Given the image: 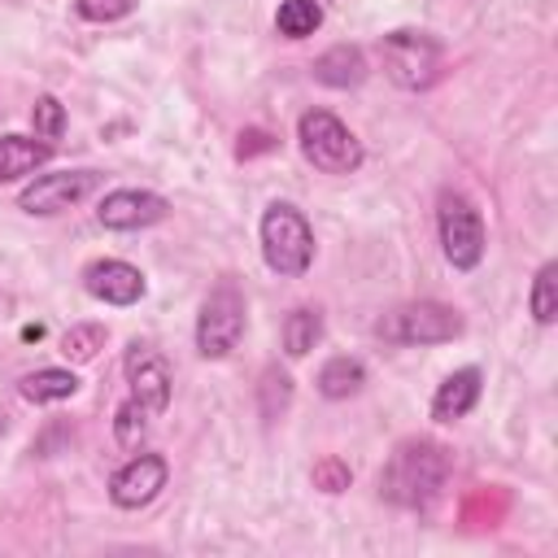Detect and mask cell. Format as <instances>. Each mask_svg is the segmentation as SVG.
I'll return each mask as SVG.
<instances>
[{
    "label": "cell",
    "mask_w": 558,
    "mask_h": 558,
    "mask_svg": "<svg viewBox=\"0 0 558 558\" xmlns=\"http://www.w3.org/2000/svg\"><path fill=\"white\" fill-rule=\"evenodd\" d=\"M449 449L440 440H427V436H410L392 449V458L384 462L379 471V497L401 506V510H427L445 480H449Z\"/></svg>",
    "instance_id": "6da1fadb"
},
{
    "label": "cell",
    "mask_w": 558,
    "mask_h": 558,
    "mask_svg": "<svg viewBox=\"0 0 558 558\" xmlns=\"http://www.w3.org/2000/svg\"><path fill=\"white\" fill-rule=\"evenodd\" d=\"M257 244L266 270L279 279H301L314 266V227L292 201H270L257 222Z\"/></svg>",
    "instance_id": "7a4b0ae2"
},
{
    "label": "cell",
    "mask_w": 558,
    "mask_h": 558,
    "mask_svg": "<svg viewBox=\"0 0 558 558\" xmlns=\"http://www.w3.org/2000/svg\"><path fill=\"white\" fill-rule=\"evenodd\" d=\"M296 148L318 174H353L366 161L362 140L331 109H305L296 118Z\"/></svg>",
    "instance_id": "3957f363"
},
{
    "label": "cell",
    "mask_w": 558,
    "mask_h": 558,
    "mask_svg": "<svg viewBox=\"0 0 558 558\" xmlns=\"http://www.w3.org/2000/svg\"><path fill=\"white\" fill-rule=\"evenodd\" d=\"M244 327H248V301L240 292L235 279H218L205 301H201V314H196V353L205 362H222L235 353V344L244 340Z\"/></svg>",
    "instance_id": "277c9868"
},
{
    "label": "cell",
    "mask_w": 558,
    "mask_h": 558,
    "mask_svg": "<svg viewBox=\"0 0 558 558\" xmlns=\"http://www.w3.org/2000/svg\"><path fill=\"white\" fill-rule=\"evenodd\" d=\"M436 235H440V253L453 270H475L484 262L488 248V231H484V214L475 209L471 196L445 187L436 196Z\"/></svg>",
    "instance_id": "5b68a950"
},
{
    "label": "cell",
    "mask_w": 558,
    "mask_h": 558,
    "mask_svg": "<svg viewBox=\"0 0 558 558\" xmlns=\"http://www.w3.org/2000/svg\"><path fill=\"white\" fill-rule=\"evenodd\" d=\"M462 314L445 301H405L397 310H388L379 323H375V336L388 340V344H401V349H423V344H449L462 336Z\"/></svg>",
    "instance_id": "8992f818"
},
{
    "label": "cell",
    "mask_w": 558,
    "mask_h": 558,
    "mask_svg": "<svg viewBox=\"0 0 558 558\" xmlns=\"http://www.w3.org/2000/svg\"><path fill=\"white\" fill-rule=\"evenodd\" d=\"M379 61H384V74L405 87V92H427L436 78H440V65H445V48L436 35L427 31H388L379 39Z\"/></svg>",
    "instance_id": "52a82bcc"
},
{
    "label": "cell",
    "mask_w": 558,
    "mask_h": 558,
    "mask_svg": "<svg viewBox=\"0 0 558 558\" xmlns=\"http://www.w3.org/2000/svg\"><path fill=\"white\" fill-rule=\"evenodd\" d=\"M100 187L96 170H52V174H31V183L17 192V209L31 218H57L87 201Z\"/></svg>",
    "instance_id": "ba28073f"
},
{
    "label": "cell",
    "mask_w": 558,
    "mask_h": 558,
    "mask_svg": "<svg viewBox=\"0 0 558 558\" xmlns=\"http://www.w3.org/2000/svg\"><path fill=\"white\" fill-rule=\"evenodd\" d=\"M170 214V201L161 192H148V187H113L100 196L96 205V222L105 231H148L157 222H166Z\"/></svg>",
    "instance_id": "9c48e42d"
},
{
    "label": "cell",
    "mask_w": 558,
    "mask_h": 558,
    "mask_svg": "<svg viewBox=\"0 0 558 558\" xmlns=\"http://www.w3.org/2000/svg\"><path fill=\"white\" fill-rule=\"evenodd\" d=\"M170 480V462L161 453H131L113 475H109V501L118 510H144L157 501V493Z\"/></svg>",
    "instance_id": "30bf717a"
},
{
    "label": "cell",
    "mask_w": 558,
    "mask_h": 558,
    "mask_svg": "<svg viewBox=\"0 0 558 558\" xmlns=\"http://www.w3.org/2000/svg\"><path fill=\"white\" fill-rule=\"evenodd\" d=\"M126 384H131V397L153 410V418L166 414L170 392H174V375H170V362L153 344L131 340V349H126Z\"/></svg>",
    "instance_id": "8fae6325"
},
{
    "label": "cell",
    "mask_w": 558,
    "mask_h": 558,
    "mask_svg": "<svg viewBox=\"0 0 558 558\" xmlns=\"http://www.w3.org/2000/svg\"><path fill=\"white\" fill-rule=\"evenodd\" d=\"M83 292L100 305H113V310H126L135 301H144L148 283H144V270L122 262V257H100L83 270Z\"/></svg>",
    "instance_id": "7c38bea8"
},
{
    "label": "cell",
    "mask_w": 558,
    "mask_h": 558,
    "mask_svg": "<svg viewBox=\"0 0 558 558\" xmlns=\"http://www.w3.org/2000/svg\"><path fill=\"white\" fill-rule=\"evenodd\" d=\"M480 392H484V375L480 366H462L453 375H445L432 392V418L436 423H458L466 418L475 405H480Z\"/></svg>",
    "instance_id": "4fadbf2b"
},
{
    "label": "cell",
    "mask_w": 558,
    "mask_h": 558,
    "mask_svg": "<svg viewBox=\"0 0 558 558\" xmlns=\"http://www.w3.org/2000/svg\"><path fill=\"white\" fill-rule=\"evenodd\" d=\"M310 74H314V83H323L331 92H349V87H362L366 83L371 61H366V52L357 44H336V48H327V52L314 57Z\"/></svg>",
    "instance_id": "5bb4252c"
},
{
    "label": "cell",
    "mask_w": 558,
    "mask_h": 558,
    "mask_svg": "<svg viewBox=\"0 0 558 558\" xmlns=\"http://www.w3.org/2000/svg\"><path fill=\"white\" fill-rule=\"evenodd\" d=\"M52 161V144L39 140V135H17V131H4L0 135V187L4 183H17L26 174H35L39 166Z\"/></svg>",
    "instance_id": "9a60e30c"
},
{
    "label": "cell",
    "mask_w": 558,
    "mask_h": 558,
    "mask_svg": "<svg viewBox=\"0 0 558 558\" xmlns=\"http://www.w3.org/2000/svg\"><path fill=\"white\" fill-rule=\"evenodd\" d=\"M362 384H366V366H362V357H349V353L327 357V362L318 366V375H314V388H318V397H327V401H344V397L362 392Z\"/></svg>",
    "instance_id": "2e32d148"
},
{
    "label": "cell",
    "mask_w": 558,
    "mask_h": 558,
    "mask_svg": "<svg viewBox=\"0 0 558 558\" xmlns=\"http://www.w3.org/2000/svg\"><path fill=\"white\" fill-rule=\"evenodd\" d=\"M17 392L31 401V405H57V401H70L78 392V375L70 366H39L31 375H22Z\"/></svg>",
    "instance_id": "e0dca14e"
},
{
    "label": "cell",
    "mask_w": 558,
    "mask_h": 558,
    "mask_svg": "<svg viewBox=\"0 0 558 558\" xmlns=\"http://www.w3.org/2000/svg\"><path fill=\"white\" fill-rule=\"evenodd\" d=\"M318 340H323V314L314 305H296L283 318V353L288 357H305Z\"/></svg>",
    "instance_id": "ac0fdd59"
},
{
    "label": "cell",
    "mask_w": 558,
    "mask_h": 558,
    "mask_svg": "<svg viewBox=\"0 0 558 558\" xmlns=\"http://www.w3.org/2000/svg\"><path fill=\"white\" fill-rule=\"evenodd\" d=\"M527 310H532V318L541 327H554L558 323V262H541V270L532 275Z\"/></svg>",
    "instance_id": "d6986e66"
},
{
    "label": "cell",
    "mask_w": 558,
    "mask_h": 558,
    "mask_svg": "<svg viewBox=\"0 0 558 558\" xmlns=\"http://www.w3.org/2000/svg\"><path fill=\"white\" fill-rule=\"evenodd\" d=\"M323 26V4L318 0H283L275 9V31L283 39H310Z\"/></svg>",
    "instance_id": "ffe728a7"
},
{
    "label": "cell",
    "mask_w": 558,
    "mask_h": 558,
    "mask_svg": "<svg viewBox=\"0 0 558 558\" xmlns=\"http://www.w3.org/2000/svg\"><path fill=\"white\" fill-rule=\"evenodd\" d=\"M288 405H292V375L270 362L257 384V410H262V418H283Z\"/></svg>",
    "instance_id": "44dd1931"
},
{
    "label": "cell",
    "mask_w": 558,
    "mask_h": 558,
    "mask_svg": "<svg viewBox=\"0 0 558 558\" xmlns=\"http://www.w3.org/2000/svg\"><path fill=\"white\" fill-rule=\"evenodd\" d=\"M148 423H153V410L140 405L135 397H126V401L113 410V440H118L122 449H140L144 436H148Z\"/></svg>",
    "instance_id": "7402d4cb"
},
{
    "label": "cell",
    "mask_w": 558,
    "mask_h": 558,
    "mask_svg": "<svg viewBox=\"0 0 558 558\" xmlns=\"http://www.w3.org/2000/svg\"><path fill=\"white\" fill-rule=\"evenodd\" d=\"M100 349H105V327L100 323H74L70 331H61V357L74 362V366L92 362Z\"/></svg>",
    "instance_id": "603a6c76"
},
{
    "label": "cell",
    "mask_w": 558,
    "mask_h": 558,
    "mask_svg": "<svg viewBox=\"0 0 558 558\" xmlns=\"http://www.w3.org/2000/svg\"><path fill=\"white\" fill-rule=\"evenodd\" d=\"M31 131L39 135V140H48V144H57L61 135H65V105L57 100V96H35V105H31Z\"/></svg>",
    "instance_id": "cb8c5ba5"
},
{
    "label": "cell",
    "mask_w": 558,
    "mask_h": 558,
    "mask_svg": "<svg viewBox=\"0 0 558 558\" xmlns=\"http://www.w3.org/2000/svg\"><path fill=\"white\" fill-rule=\"evenodd\" d=\"M140 9V0H74V13L83 22H96V26H109V22H122Z\"/></svg>",
    "instance_id": "d4e9b609"
},
{
    "label": "cell",
    "mask_w": 558,
    "mask_h": 558,
    "mask_svg": "<svg viewBox=\"0 0 558 558\" xmlns=\"http://www.w3.org/2000/svg\"><path fill=\"white\" fill-rule=\"evenodd\" d=\"M314 488H323V493H344V488H349V466H344L340 458L314 462Z\"/></svg>",
    "instance_id": "484cf974"
},
{
    "label": "cell",
    "mask_w": 558,
    "mask_h": 558,
    "mask_svg": "<svg viewBox=\"0 0 558 558\" xmlns=\"http://www.w3.org/2000/svg\"><path fill=\"white\" fill-rule=\"evenodd\" d=\"M4 427H9V418H4V414H0V436H4Z\"/></svg>",
    "instance_id": "4316f807"
}]
</instances>
